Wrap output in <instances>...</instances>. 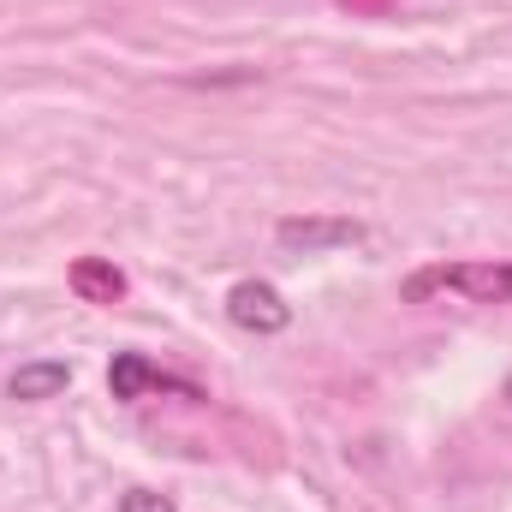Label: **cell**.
<instances>
[{"mask_svg":"<svg viewBox=\"0 0 512 512\" xmlns=\"http://www.w3.org/2000/svg\"><path fill=\"white\" fill-rule=\"evenodd\" d=\"M429 292H465L477 304H512V262H435L405 280V298L423 304Z\"/></svg>","mask_w":512,"mask_h":512,"instance_id":"1","label":"cell"},{"mask_svg":"<svg viewBox=\"0 0 512 512\" xmlns=\"http://www.w3.org/2000/svg\"><path fill=\"white\" fill-rule=\"evenodd\" d=\"M274 239L286 251H340V245L364 239V221H352V215H286L274 227Z\"/></svg>","mask_w":512,"mask_h":512,"instance_id":"2","label":"cell"},{"mask_svg":"<svg viewBox=\"0 0 512 512\" xmlns=\"http://www.w3.org/2000/svg\"><path fill=\"white\" fill-rule=\"evenodd\" d=\"M227 316H233L239 328H251V334H280V328L292 322V304H286L268 280H239V286L227 292Z\"/></svg>","mask_w":512,"mask_h":512,"instance_id":"3","label":"cell"},{"mask_svg":"<svg viewBox=\"0 0 512 512\" xmlns=\"http://www.w3.org/2000/svg\"><path fill=\"white\" fill-rule=\"evenodd\" d=\"M108 393L114 399H143V393H179V399H203L191 382H173V376H161L149 358H137V352H120L114 364H108Z\"/></svg>","mask_w":512,"mask_h":512,"instance_id":"4","label":"cell"},{"mask_svg":"<svg viewBox=\"0 0 512 512\" xmlns=\"http://www.w3.org/2000/svg\"><path fill=\"white\" fill-rule=\"evenodd\" d=\"M72 292L84 304H120L126 298V274L108 262V256H78L72 262Z\"/></svg>","mask_w":512,"mask_h":512,"instance_id":"5","label":"cell"},{"mask_svg":"<svg viewBox=\"0 0 512 512\" xmlns=\"http://www.w3.org/2000/svg\"><path fill=\"white\" fill-rule=\"evenodd\" d=\"M72 382V370L60 364V358H36V364H18L12 370V399H54V393H66Z\"/></svg>","mask_w":512,"mask_h":512,"instance_id":"6","label":"cell"},{"mask_svg":"<svg viewBox=\"0 0 512 512\" xmlns=\"http://www.w3.org/2000/svg\"><path fill=\"white\" fill-rule=\"evenodd\" d=\"M120 512H173V501L155 495V489H126L120 495Z\"/></svg>","mask_w":512,"mask_h":512,"instance_id":"7","label":"cell"},{"mask_svg":"<svg viewBox=\"0 0 512 512\" xmlns=\"http://www.w3.org/2000/svg\"><path fill=\"white\" fill-rule=\"evenodd\" d=\"M346 6H387V0H346Z\"/></svg>","mask_w":512,"mask_h":512,"instance_id":"8","label":"cell"}]
</instances>
